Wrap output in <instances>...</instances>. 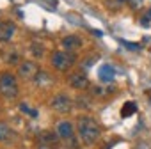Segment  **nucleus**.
Returning <instances> with one entry per match:
<instances>
[{
    "instance_id": "obj_1",
    "label": "nucleus",
    "mask_w": 151,
    "mask_h": 149,
    "mask_svg": "<svg viewBox=\"0 0 151 149\" xmlns=\"http://www.w3.org/2000/svg\"><path fill=\"white\" fill-rule=\"evenodd\" d=\"M77 128H78V137H80L82 142L87 144V145H93V144L100 138V135H101L100 126H98L96 121H94L93 117H89V115L78 117V124H77Z\"/></svg>"
},
{
    "instance_id": "obj_11",
    "label": "nucleus",
    "mask_w": 151,
    "mask_h": 149,
    "mask_svg": "<svg viewBox=\"0 0 151 149\" xmlns=\"http://www.w3.org/2000/svg\"><path fill=\"white\" fill-rule=\"evenodd\" d=\"M34 82H36V85H39V87H43V85H50L52 84V77L46 73V71H37V74L34 77Z\"/></svg>"
},
{
    "instance_id": "obj_7",
    "label": "nucleus",
    "mask_w": 151,
    "mask_h": 149,
    "mask_svg": "<svg viewBox=\"0 0 151 149\" xmlns=\"http://www.w3.org/2000/svg\"><path fill=\"white\" fill-rule=\"evenodd\" d=\"M68 84H69V87L77 89V91H84L89 87V78L86 73H73V74H69Z\"/></svg>"
},
{
    "instance_id": "obj_22",
    "label": "nucleus",
    "mask_w": 151,
    "mask_h": 149,
    "mask_svg": "<svg viewBox=\"0 0 151 149\" xmlns=\"http://www.w3.org/2000/svg\"><path fill=\"white\" fill-rule=\"evenodd\" d=\"M133 149H149V147H147V144H146V142H140V144H137Z\"/></svg>"
},
{
    "instance_id": "obj_19",
    "label": "nucleus",
    "mask_w": 151,
    "mask_h": 149,
    "mask_svg": "<svg viewBox=\"0 0 151 149\" xmlns=\"http://www.w3.org/2000/svg\"><path fill=\"white\" fill-rule=\"evenodd\" d=\"M128 6H132L133 9H137V7L142 6V0H128Z\"/></svg>"
},
{
    "instance_id": "obj_14",
    "label": "nucleus",
    "mask_w": 151,
    "mask_h": 149,
    "mask_svg": "<svg viewBox=\"0 0 151 149\" xmlns=\"http://www.w3.org/2000/svg\"><path fill=\"white\" fill-rule=\"evenodd\" d=\"M103 4H105L109 9L116 11V9H121L124 4H128V0H103Z\"/></svg>"
},
{
    "instance_id": "obj_20",
    "label": "nucleus",
    "mask_w": 151,
    "mask_h": 149,
    "mask_svg": "<svg viewBox=\"0 0 151 149\" xmlns=\"http://www.w3.org/2000/svg\"><path fill=\"white\" fill-rule=\"evenodd\" d=\"M124 46H128V50H132V52H137L140 46L139 44H135V43H124Z\"/></svg>"
},
{
    "instance_id": "obj_12",
    "label": "nucleus",
    "mask_w": 151,
    "mask_h": 149,
    "mask_svg": "<svg viewBox=\"0 0 151 149\" xmlns=\"http://www.w3.org/2000/svg\"><path fill=\"white\" fill-rule=\"evenodd\" d=\"M100 80H101V82H109V84L114 80V69H112L110 66L105 64V66L100 67Z\"/></svg>"
},
{
    "instance_id": "obj_5",
    "label": "nucleus",
    "mask_w": 151,
    "mask_h": 149,
    "mask_svg": "<svg viewBox=\"0 0 151 149\" xmlns=\"http://www.w3.org/2000/svg\"><path fill=\"white\" fill-rule=\"evenodd\" d=\"M50 107H52L55 112H59V114H68V112L75 107V101H73L68 94H57V96H53Z\"/></svg>"
},
{
    "instance_id": "obj_23",
    "label": "nucleus",
    "mask_w": 151,
    "mask_h": 149,
    "mask_svg": "<svg viewBox=\"0 0 151 149\" xmlns=\"http://www.w3.org/2000/svg\"><path fill=\"white\" fill-rule=\"evenodd\" d=\"M142 25H144V27H147V25H149V18H147V16H144V18H142Z\"/></svg>"
},
{
    "instance_id": "obj_15",
    "label": "nucleus",
    "mask_w": 151,
    "mask_h": 149,
    "mask_svg": "<svg viewBox=\"0 0 151 149\" xmlns=\"http://www.w3.org/2000/svg\"><path fill=\"white\" fill-rule=\"evenodd\" d=\"M75 107H78V108H89L91 107V100L86 94H80L77 100H75Z\"/></svg>"
},
{
    "instance_id": "obj_9",
    "label": "nucleus",
    "mask_w": 151,
    "mask_h": 149,
    "mask_svg": "<svg viewBox=\"0 0 151 149\" xmlns=\"http://www.w3.org/2000/svg\"><path fill=\"white\" fill-rule=\"evenodd\" d=\"M16 34V25L13 21H0V41L7 43L14 37Z\"/></svg>"
},
{
    "instance_id": "obj_13",
    "label": "nucleus",
    "mask_w": 151,
    "mask_h": 149,
    "mask_svg": "<svg viewBox=\"0 0 151 149\" xmlns=\"http://www.w3.org/2000/svg\"><path fill=\"white\" fill-rule=\"evenodd\" d=\"M137 112V105L133 103V101H128V103H124V107L121 108V117H130V115H133Z\"/></svg>"
},
{
    "instance_id": "obj_6",
    "label": "nucleus",
    "mask_w": 151,
    "mask_h": 149,
    "mask_svg": "<svg viewBox=\"0 0 151 149\" xmlns=\"http://www.w3.org/2000/svg\"><path fill=\"white\" fill-rule=\"evenodd\" d=\"M37 71H39V67L34 60H23L18 66V77H22L23 80H34Z\"/></svg>"
},
{
    "instance_id": "obj_18",
    "label": "nucleus",
    "mask_w": 151,
    "mask_h": 149,
    "mask_svg": "<svg viewBox=\"0 0 151 149\" xmlns=\"http://www.w3.org/2000/svg\"><path fill=\"white\" fill-rule=\"evenodd\" d=\"M20 110H22L23 114H29L30 117H36V115H37V112H36V110H30V108L27 107V103H20Z\"/></svg>"
},
{
    "instance_id": "obj_8",
    "label": "nucleus",
    "mask_w": 151,
    "mask_h": 149,
    "mask_svg": "<svg viewBox=\"0 0 151 149\" xmlns=\"http://www.w3.org/2000/svg\"><path fill=\"white\" fill-rule=\"evenodd\" d=\"M60 44H62V48H64L66 52H77V50L82 48L84 41H82V37L77 36V34H69V36H64V37H62Z\"/></svg>"
},
{
    "instance_id": "obj_2",
    "label": "nucleus",
    "mask_w": 151,
    "mask_h": 149,
    "mask_svg": "<svg viewBox=\"0 0 151 149\" xmlns=\"http://www.w3.org/2000/svg\"><path fill=\"white\" fill-rule=\"evenodd\" d=\"M0 94L7 100H14L20 94L18 80L11 73H0Z\"/></svg>"
},
{
    "instance_id": "obj_21",
    "label": "nucleus",
    "mask_w": 151,
    "mask_h": 149,
    "mask_svg": "<svg viewBox=\"0 0 151 149\" xmlns=\"http://www.w3.org/2000/svg\"><path fill=\"white\" fill-rule=\"evenodd\" d=\"M93 94H96V96H103L105 92H103L101 87H94V89H93Z\"/></svg>"
},
{
    "instance_id": "obj_4",
    "label": "nucleus",
    "mask_w": 151,
    "mask_h": 149,
    "mask_svg": "<svg viewBox=\"0 0 151 149\" xmlns=\"http://www.w3.org/2000/svg\"><path fill=\"white\" fill-rule=\"evenodd\" d=\"M57 135L60 140H64L71 149H77L78 147V142H77V133H75V126L69 122V121H62L57 124Z\"/></svg>"
},
{
    "instance_id": "obj_17",
    "label": "nucleus",
    "mask_w": 151,
    "mask_h": 149,
    "mask_svg": "<svg viewBox=\"0 0 151 149\" xmlns=\"http://www.w3.org/2000/svg\"><path fill=\"white\" fill-rule=\"evenodd\" d=\"M30 52H32V55H34V57H39V59L45 55V48H43V44H37V43H32Z\"/></svg>"
},
{
    "instance_id": "obj_10",
    "label": "nucleus",
    "mask_w": 151,
    "mask_h": 149,
    "mask_svg": "<svg viewBox=\"0 0 151 149\" xmlns=\"http://www.w3.org/2000/svg\"><path fill=\"white\" fill-rule=\"evenodd\" d=\"M57 138H59L57 131H55V133H53V131H41V133H39V144H41L43 147L55 145V144H57Z\"/></svg>"
},
{
    "instance_id": "obj_3",
    "label": "nucleus",
    "mask_w": 151,
    "mask_h": 149,
    "mask_svg": "<svg viewBox=\"0 0 151 149\" xmlns=\"http://www.w3.org/2000/svg\"><path fill=\"white\" fill-rule=\"evenodd\" d=\"M75 60H77V57L73 55V52L60 50V52H53L52 53V66L57 71H68V69H71L75 66Z\"/></svg>"
},
{
    "instance_id": "obj_16",
    "label": "nucleus",
    "mask_w": 151,
    "mask_h": 149,
    "mask_svg": "<svg viewBox=\"0 0 151 149\" xmlns=\"http://www.w3.org/2000/svg\"><path fill=\"white\" fill-rule=\"evenodd\" d=\"M11 128L6 124V122H0V142H4V140H7L9 137H11Z\"/></svg>"
}]
</instances>
